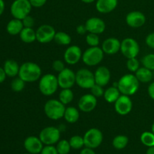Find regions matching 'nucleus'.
Instances as JSON below:
<instances>
[{"label": "nucleus", "mask_w": 154, "mask_h": 154, "mask_svg": "<svg viewBox=\"0 0 154 154\" xmlns=\"http://www.w3.org/2000/svg\"><path fill=\"white\" fill-rule=\"evenodd\" d=\"M18 76L26 83L35 82L41 78L42 69L36 63L26 62L20 66Z\"/></svg>", "instance_id": "1"}, {"label": "nucleus", "mask_w": 154, "mask_h": 154, "mask_svg": "<svg viewBox=\"0 0 154 154\" xmlns=\"http://www.w3.org/2000/svg\"><path fill=\"white\" fill-rule=\"evenodd\" d=\"M117 88L122 95L130 96L135 94L139 88V81L135 75L126 74L121 77L118 82Z\"/></svg>", "instance_id": "2"}, {"label": "nucleus", "mask_w": 154, "mask_h": 154, "mask_svg": "<svg viewBox=\"0 0 154 154\" xmlns=\"http://www.w3.org/2000/svg\"><path fill=\"white\" fill-rule=\"evenodd\" d=\"M44 111L48 118L53 120H57L64 117L66 108L64 104L62 103L60 100L50 99L45 103Z\"/></svg>", "instance_id": "3"}, {"label": "nucleus", "mask_w": 154, "mask_h": 154, "mask_svg": "<svg viewBox=\"0 0 154 154\" xmlns=\"http://www.w3.org/2000/svg\"><path fill=\"white\" fill-rule=\"evenodd\" d=\"M59 87L57 77L52 74H46L40 78L38 89L41 93L46 96H52Z\"/></svg>", "instance_id": "4"}, {"label": "nucleus", "mask_w": 154, "mask_h": 154, "mask_svg": "<svg viewBox=\"0 0 154 154\" xmlns=\"http://www.w3.org/2000/svg\"><path fill=\"white\" fill-rule=\"evenodd\" d=\"M32 7L29 0H14L11 5V14L14 18L22 20L29 15Z\"/></svg>", "instance_id": "5"}, {"label": "nucleus", "mask_w": 154, "mask_h": 154, "mask_svg": "<svg viewBox=\"0 0 154 154\" xmlns=\"http://www.w3.org/2000/svg\"><path fill=\"white\" fill-rule=\"evenodd\" d=\"M104 54L102 48L99 47H90L86 50L82 55V60L84 64L88 66H95L102 61Z\"/></svg>", "instance_id": "6"}, {"label": "nucleus", "mask_w": 154, "mask_h": 154, "mask_svg": "<svg viewBox=\"0 0 154 154\" xmlns=\"http://www.w3.org/2000/svg\"><path fill=\"white\" fill-rule=\"evenodd\" d=\"M84 146L89 148L95 149L101 145L103 141L102 132L96 128H92L87 130L84 136Z\"/></svg>", "instance_id": "7"}, {"label": "nucleus", "mask_w": 154, "mask_h": 154, "mask_svg": "<svg viewBox=\"0 0 154 154\" xmlns=\"http://www.w3.org/2000/svg\"><path fill=\"white\" fill-rule=\"evenodd\" d=\"M76 84L81 88L91 89L96 84L94 74L87 69H81L75 74Z\"/></svg>", "instance_id": "8"}, {"label": "nucleus", "mask_w": 154, "mask_h": 154, "mask_svg": "<svg viewBox=\"0 0 154 154\" xmlns=\"http://www.w3.org/2000/svg\"><path fill=\"white\" fill-rule=\"evenodd\" d=\"M120 51L126 58H135L139 54V45L134 38H126L122 41Z\"/></svg>", "instance_id": "9"}, {"label": "nucleus", "mask_w": 154, "mask_h": 154, "mask_svg": "<svg viewBox=\"0 0 154 154\" xmlns=\"http://www.w3.org/2000/svg\"><path fill=\"white\" fill-rule=\"evenodd\" d=\"M39 138L45 145H54L60 141V132L57 127L48 126L41 131Z\"/></svg>", "instance_id": "10"}, {"label": "nucleus", "mask_w": 154, "mask_h": 154, "mask_svg": "<svg viewBox=\"0 0 154 154\" xmlns=\"http://www.w3.org/2000/svg\"><path fill=\"white\" fill-rule=\"evenodd\" d=\"M36 41L42 44H47L54 39L56 31L51 25L44 24L39 26L36 30Z\"/></svg>", "instance_id": "11"}, {"label": "nucleus", "mask_w": 154, "mask_h": 154, "mask_svg": "<svg viewBox=\"0 0 154 154\" xmlns=\"http://www.w3.org/2000/svg\"><path fill=\"white\" fill-rule=\"evenodd\" d=\"M59 87L62 89H70L76 84V78L75 72L69 68H66L64 70L59 72L57 76Z\"/></svg>", "instance_id": "12"}, {"label": "nucleus", "mask_w": 154, "mask_h": 154, "mask_svg": "<svg viewBox=\"0 0 154 154\" xmlns=\"http://www.w3.org/2000/svg\"><path fill=\"white\" fill-rule=\"evenodd\" d=\"M114 108L116 112L122 116L127 115L132 109V102L129 96L121 95L114 102Z\"/></svg>", "instance_id": "13"}, {"label": "nucleus", "mask_w": 154, "mask_h": 154, "mask_svg": "<svg viewBox=\"0 0 154 154\" xmlns=\"http://www.w3.org/2000/svg\"><path fill=\"white\" fill-rule=\"evenodd\" d=\"M97 105V99L93 94H85L81 96L78 102V108L84 113L91 112Z\"/></svg>", "instance_id": "14"}, {"label": "nucleus", "mask_w": 154, "mask_h": 154, "mask_svg": "<svg viewBox=\"0 0 154 154\" xmlns=\"http://www.w3.org/2000/svg\"><path fill=\"white\" fill-rule=\"evenodd\" d=\"M82 51L77 45H72L66 50L64 53V60L69 65H75L82 59Z\"/></svg>", "instance_id": "15"}, {"label": "nucleus", "mask_w": 154, "mask_h": 154, "mask_svg": "<svg viewBox=\"0 0 154 154\" xmlns=\"http://www.w3.org/2000/svg\"><path fill=\"white\" fill-rule=\"evenodd\" d=\"M43 144L39 137L37 138L35 136L27 137L23 143L26 150L31 154L41 153L44 147Z\"/></svg>", "instance_id": "16"}, {"label": "nucleus", "mask_w": 154, "mask_h": 154, "mask_svg": "<svg viewBox=\"0 0 154 154\" xmlns=\"http://www.w3.org/2000/svg\"><path fill=\"white\" fill-rule=\"evenodd\" d=\"M126 22L132 28H139L145 23L146 17L141 11H131L126 15Z\"/></svg>", "instance_id": "17"}, {"label": "nucleus", "mask_w": 154, "mask_h": 154, "mask_svg": "<svg viewBox=\"0 0 154 154\" xmlns=\"http://www.w3.org/2000/svg\"><path fill=\"white\" fill-rule=\"evenodd\" d=\"M87 32L94 34H101L105 30V23L101 18L90 17L85 23Z\"/></svg>", "instance_id": "18"}, {"label": "nucleus", "mask_w": 154, "mask_h": 154, "mask_svg": "<svg viewBox=\"0 0 154 154\" xmlns=\"http://www.w3.org/2000/svg\"><path fill=\"white\" fill-rule=\"evenodd\" d=\"M121 42L116 38H108L102 43V49L105 54L114 55L120 51Z\"/></svg>", "instance_id": "19"}, {"label": "nucleus", "mask_w": 154, "mask_h": 154, "mask_svg": "<svg viewBox=\"0 0 154 154\" xmlns=\"http://www.w3.org/2000/svg\"><path fill=\"white\" fill-rule=\"evenodd\" d=\"M94 76L96 84L102 87H105L109 83L111 79V72L105 66H100L96 69Z\"/></svg>", "instance_id": "20"}, {"label": "nucleus", "mask_w": 154, "mask_h": 154, "mask_svg": "<svg viewBox=\"0 0 154 154\" xmlns=\"http://www.w3.org/2000/svg\"><path fill=\"white\" fill-rule=\"evenodd\" d=\"M118 0H97L96 10L102 14H108L113 11L117 6Z\"/></svg>", "instance_id": "21"}, {"label": "nucleus", "mask_w": 154, "mask_h": 154, "mask_svg": "<svg viewBox=\"0 0 154 154\" xmlns=\"http://www.w3.org/2000/svg\"><path fill=\"white\" fill-rule=\"evenodd\" d=\"M4 69L6 75L11 78L16 77L19 74L20 66L15 60H8L4 63Z\"/></svg>", "instance_id": "22"}, {"label": "nucleus", "mask_w": 154, "mask_h": 154, "mask_svg": "<svg viewBox=\"0 0 154 154\" xmlns=\"http://www.w3.org/2000/svg\"><path fill=\"white\" fill-rule=\"evenodd\" d=\"M24 26L22 20L14 18L13 20L9 21L8 23L7 24L6 30L8 34L11 35H16L20 34Z\"/></svg>", "instance_id": "23"}, {"label": "nucleus", "mask_w": 154, "mask_h": 154, "mask_svg": "<svg viewBox=\"0 0 154 154\" xmlns=\"http://www.w3.org/2000/svg\"><path fill=\"white\" fill-rule=\"evenodd\" d=\"M135 77L138 81L141 83H149L152 81L153 78V71L147 69L145 67L139 68L135 72Z\"/></svg>", "instance_id": "24"}, {"label": "nucleus", "mask_w": 154, "mask_h": 154, "mask_svg": "<svg viewBox=\"0 0 154 154\" xmlns=\"http://www.w3.org/2000/svg\"><path fill=\"white\" fill-rule=\"evenodd\" d=\"M19 35L21 41L24 43L30 44L36 41V32L32 28L24 27Z\"/></svg>", "instance_id": "25"}, {"label": "nucleus", "mask_w": 154, "mask_h": 154, "mask_svg": "<svg viewBox=\"0 0 154 154\" xmlns=\"http://www.w3.org/2000/svg\"><path fill=\"white\" fill-rule=\"evenodd\" d=\"M104 99L108 103H114L120 96V92L117 87H108L104 93Z\"/></svg>", "instance_id": "26"}, {"label": "nucleus", "mask_w": 154, "mask_h": 154, "mask_svg": "<svg viewBox=\"0 0 154 154\" xmlns=\"http://www.w3.org/2000/svg\"><path fill=\"white\" fill-rule=\"evenodd\" d=\"M80 114L78 110L75 107H69L66 108L64 114V119L69 123H75L78 120Z\"/></svg>", "instance_id": "27"}, {"label": "nucleus", "mask_w": 154, "mask_h": 154, "mask_svg": "<svg viewBox=\"0 0 154 154\" xmlns=\"http://www.w3.org/2000/svg\"><path fill=\"white\" fill-rule=\"evenodd\" d=\"M54 41L57 44L60 45H69L72 42V38L68 33L64 32H56Z\"/></svg>", "instance_id": "28"}, {"label": "nucleus", "mask_w": 154, "mask_h": 154, "mask_svg": "<svg viewBox=\"0 0 154 154\" xmlns=\"http://www.w3.org/2000/svg\"><path fill=\"white\" fill-rule=\"evenodd\" d=\"M129 143V138L127 136L123 135H117L115 138L113 139L112 144L114 147L117 150H122L124 149L127 146Z\"/></svg>", "instance_id": "29"}, {"label": "nucleus", "mask_w": 154, "mask_h": 154, "mask_svg": "<svg viewBox=\"0 0 154 154\" xmlns=\"http://www.w3.org/2000/svg\"><path fill=\"white\" fill-rule=\"evenodd\" d=\"M74 99V93L70 89H63L59 95V100L64 105L71 103Z\"/></svg>", "instance_id": "30"}, {"label": "nucleus", "mask_w": 154, "mask_h": 154, "mask_svg": "<svg viewBox=\"0 0 154 154\" xmlns=\"http://www.w3.org/2000/svg\"><path fill=\"white\" fill-rule=\"evenodd\" d=\"M141 143L147 147H150L154 146V134L152 132H144L141 135Z\"/></svg>", "instance_id": "31"}, {"label": "nucleus", "mask_w": 154, "mask_h": 154, "mask_svg": "<svg viewBox=\"0 0 154 154\" xmlns=\"http://www.w3.org/2000/svg\"><path fill=\"white\" fill-rule=\"evenodd\" d=\"M69 144H70L71 147L75 150H78L84 147V138L80 135H74L69 140Z\"/></svg>", "instance_id": "32"}, {"label": "nucleus", "mask_w": 154, "mask_h": 154, "mask_svg": "<svg viewBox=\"0 0 154 154\" xmlns=\"http://www.w3.org/2000/svg\"><path fill=\"white\" fill-rule=\"evenodd\" d=\"M57 150L59 154H68L70 152L71 145L69 144V141L66 140H61L57 142Z\"/></svg>", "instance_id": "33"}, {"label": "nucleus", "mask_w": 154, "mask_h": 154, "mask_svg": "<svg viewBox=\"0 0 154 154\" xmlns=\"http://www.w3.org/2000/svg\"><path fill=\"white\" fill-rule=\"evenodd\" d=\"M141 63L144 67L154 72V54H149L141 59Z\"/></svg>", "instance_id": "34"}, {"label": "nucleus", "mask_w": 154, "mask_h": 154, "mask_svg": "<svg viewBox=\"0 0 154 154\" xmlns=\"http://www.w3.org/2000/svg\"><path fill=\"white\" fill-rule=\"evenodd\" d=\"M25 81L21 79L20 78H14L13 81H11V87L12 90L14 92H20L25 87Z\"/></svg>", "instance_id": "35"}, {"label": "nucleus", "mask_w": 154, "mask_h": 154, "mask_svg": "<svg viewBox=\"0 0 154 154\" xmlns=\"http://www.w3.org/2000/svg\"><path fill=\"white\" fill-rule=\"evenodd\" d=\"M86 42L90 47H97L99 45V38L97 34L89 32L86 36Z\"/></svg>", "instance_id": "36"}, {"label": "nucleus", "mask_w": 154, "mask_h": 154, "mask_svg": "<svg viewBox=\"0 0 154 154\" xmlns=\"http://www.w3.org/2000/svg\"><path fill=\"white\" fill-rule=\"evenodd\" d=\"M126 66H127L128 70L132 72H135L139 69V62L137 60L136 57L135 58L128 59Z\"/></svg>", "instance_id": "37"}, {"label": "nucleus", "mask_w": 154, "mask_h": 154, "mask_svg": "<svg viewBox=\"0 0 154 154\" xmlns=\"http://www.w3.org/2000/svg\"><path fill=\"white\" fill-rule=\"evenodd\" d=\"M102 87H103L99 85V84H95L92 87V88L90 89V90H91V94H93V96H96V98L101 97V96H104V93H105V91H104Z\"/></svg>", "instance_id": "38"}, {"label": "nucleus", "mask_w": 154, "mask_h": 154, "mask_svg": "<svg viewBox=\"0 0 154 154\" xmlns=\"http://www.w3.org/2000/svg\"><path fill=\"white\" fill-rule=\"evenodd\" d=\"M22 22L24 27H26V28H32L34 26L35 20L32 17H31L30 15H28V16H26L22 20Z\"/></svg>", "instance_id": "39"}, {"label": "nucleus", "mask_w": 154, "mask_h": 154, "mask_svg": "<svg viewBox=\"0 0 154 154\" xmlns=\"http://www.w3.org/2000/svg\"><path fill=\"white\" fill-rule=\"evenodd\" d=\"M52 67L53 69H54V70L57 72H62V71L64 70V69H66L64 63H63V61H61V60H55V61L53 63Z\"/></svg>", "instance_id": "40"}, {"label": "nucleus", "mask_w": 154, "mask_h": 154, "mask_svg": "<svg viewBox=\"0 0 154 154\" xmlns=\"http://www.w3.org/2000/svg\"><path fill=\"white\" fill-rule=\"evenodd\" d=\"M41 154H59L57 147L53 145H46L43 147Z\"/></svg>", "instance_id": "41"}, {"label": "nucleus", "mask_w": 154, "mask_h": 154, "mask_svg": "<svg viewBox=\"0 0 154 154\" xmlns=\"http://www.w3.org/2000/svg\"><path fill=\"white\" fill-rule=\"evenodd\" d=\"M146 45L149 47V48L154 49V32L150 33L149 35H147V36L146 37L145 39Z\"/></svg>", "instance_id": "42"}, {"label": "nucleus", "mask_w": 154, "mask_h": 154, "mask_svg": "<svg viewBox=\"0 0 154 154\" xmlns=\"http://www.w3.org/2000/svg\"><path fill=\"white\" fill-rule=\"evenodd\" d=\"M32 6L35 8H41L45 5L47 0H29Z\"/></svg>", "instance_id": "43"}, {"label": "nucleus", "mask_w": 154, "mask_h": 154, "mask_svg": "<svg viewBox=\"0 0 154 154\" xmlns=\"http://www.w3.org/2000/svg\"><path fill=\"white\" fill-rule=\"evenodd\" d=\"M76 32L79 35H84L87 32V29H86L85 25H79L77 26L76 28Z\"/></svg>", "instance_id": "44"}, {"label": "nucleus", "mask_w": 154, "mask_h": 154, "mask_svg": "<svg viewBox=\"0 0 154 154\" xmlns=\"http://www.w3.org/2000/svg\"><path fill=\"white\" fill-rule=\"evenodd\" d=\"M147 93H148L149 96L154 101V82H152L149 85L148 89H147Z\"/></svg>", "instance_id": "45"}, {"label": "nucleus", "mask_w": 154, "mask_h": 154, "mask_svg": "<svg viewBox=\"0 0 154 154\" xmlns=\"http://www.w3.org/2000/svg\"><path fill=\"white\" fill-rule=\"evenodd\" d=\"M80 154H96V153L94 152L93 149L89 148V147H86L85 148H84L81 150Z\"/></svg>", "instance_id": "46"}, {"label": "nucleus", "mask_w": 154, "mask_h": 154, "mask_svg": "<svg viewBox=\"0 0 154 154\" xmlns=\"http://www.w3.org/2000/svg\"><path fill=\"white\" fill-rule=\"evenodd\" d=\"M6 76H7V75H6V73L5 72L4 69L0 67V84L4 82L6 78Z\"/></svg>", "instance_id": "47"}, {"label": "nucleus", "mask_w": 154, "mask_h": 154, "mask_svg": "<svg viewBox=\"0 0 154 154\" xmlns=\"http://www.w3.org/2000/svg\"><path fill=\"white\" fill-rule=\"evenodd\" d=\"M5 2L3 0H0V16L3 14L5 11Z\"/></svg>", "instance_id": "48"}, {"label": "nucleus", "mask_w": 154, "mask_h": 154, "mask_svg": "<svg viewBox=\"0 0 154 154\" xmlns=\"http://www.w3.org/2000/svg\"><path fill=\"white\" fill-rule=\"evenodd\" d=\"M146 154H154V146L153 147H149V148L147 149Z\"/></svg>", "instance_id": "49"}, {"label": "nucleus", "mask_w": 154, "mask_h": 154, "mask_svg": "<svg viewBox=\"0 0 154 154\" xmlns=\"http://www.w3.org/2000/svg\"><path fill=\"white\" fill-rule=\"evenodd\" d=\"M81 1L84 3H87V4H90V3H93V2H95V0H81Z\"/></svg>", "instance_id": "50"}, {"label": "nucleus", "mask_w": 154, "mask_h": 154, "mask_svg": "<svg viewBox=\"0 0 154 154\" xmlns=\"http://www.w3.org/2000/svg\"><path fill=\"white\" fill-rule=\"evenodd\" d=\"M151 132L154 134V122L153 123V124H152V126H151Z\"/></svg>", "instance_id": "51"}, {"label": "nucleus", "mask_w": 154, "mask_h": 154, "mask_svg": "<svg viewBox=\"0 0 154 154\" xmlns=\"http://www.w3.org/2000/svg\"><path fill=\"white\" fill-rule=\"evenodd\" d=\"M23 154H31V153H23Z\"/></svg>", "instance_id": "52"}, {"label": "nucleus", "mask_w": 154, "mask_h": 154, "mask_svg": "<svg viewBox=\"0 0 154 154\" xmlns=\"http://www.w3.org/2000/svg\"><path fill=\"white\" fill-rule=\"evenodd\" d=\"M153 78H154V72H153Z\"/></svg>", "instance_id": "53"}]
</instances>
